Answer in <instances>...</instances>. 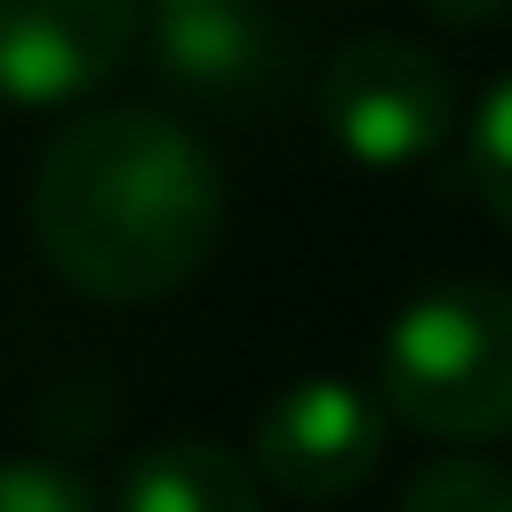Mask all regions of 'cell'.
Wrapping results in <instances>:
<instances>
[{
  "instance_id": "obj_1",
  "label": "cell",
  "mask_w": 512,
  "mask_h": 512,
  "mask_svg": "<svg viewBox=\"0 0 512 512\" xmlns=\"http://www.w3.org/2000/svg\"><path fill=\"white\" fill-rule=\"evenodd\" d=\"M45 260L97 305H156L208 268L223 238V171L171 112H82L30 186Z\"/></svg>"
},
{
  "instance_id": "obj_2",
  "label": "cell",
  "mask_w": 512,
  "mask_h": 512,
  "mask_svg": "<svg viewBox=\"0 0 512 512\" xmlns=\"http://www.w3.org/2000/svg\"><path fill=\"white\" fill-rule=\"evenodd\" d=\"M379 401L453 446L512 438V290L438 282L409 297L379 349Z\"/></svg>"
},
{
  "instance_id": "obj_3",
  "label": "cell",
  "mask_w": 512,
  "mask_h": 512,
  "mask_svg": "<svg viewBox=\"0 0 512 512\" xmlns=\"http://www.w3.org/2000/svg\"><path fill=\"white\" fill-rule=\"evenodd\" d=\"M320 127L364 171H409L453 141L461 97L438 52L409 38H357L320 75Z\"/></svg>"
},
{
  "instance_id": "obj_4",
  "label": "cell",
  "mask_w": 512,
  "mask_h": 512,
  "mask_svg": "<svg viewBox=\"0 0 512 512\" xmlns=\"http://www.w3.org/2000/svg\"><path fill=\"white\" fill-rule=\"evenodd\" d=\"M386 401L349 379H297L253 423V475L297 505H327L372 483L386 461Z\"/></svg>"
},
{
  "instance_id": "obj_5",
  "label": "cell",
  "mask_w": 512,
  "mask_h": 512,
  "mask_svg": "<svg viewBox=\"0 0 512 512\" xmlns=\"http://www.w3.org/2000/svg\"><path fill=\"white\" fill-rule=\"evenodd\" d=\"M141 38V0H0V97L52 112L104 90Z\"/></svg>"
},
{
  "instance_id": "obj_6",
  "label": "cell",
  "mask_w": 512,
  "mask_h": 512,
  "mask_svg": "<svg viewBox=\"0 0 512 512\" xmlns=\"http://www.w3.org/2000/svg\"><path fill=\"white\" fill-rule=\"evenodd\" d=\"M149 60L208 104H260L290 75V38L260 0H141Z\"/></svg>"
},
{
  "instance_id": "obj_7",
  "label": "cell",
  "mask_w": 512,
  "mask_h": 512,
  "mask_svg": "<svg viewBox=\"0 0 512 512\" xmlns=\"http://www.w3.org/2000/svg\"><path fill=\"white\" fill-rule=\"evenodd\" d=\"M119 512H268L253 461L216 438H164L119 468Z\"/></svg>"
},
{
  "instance_id": "obj_8",
  "label": "cell",
  "mask_w": 512,
  "mask_h": 512,
  "mask_svg": "<svg viewBox=\"0 0 512 512\" xmlns=\"http://www.w3.org/2000/svg\"><path fill=\"white\" fill-rule=\"evenodd\" d=\"M461 179L468 193L490 208V216L512 231V75L490 82L483 104L468 112V134H461Z\"/></svg>"
},
{
  "instance_id": "obj_9",
  "label": "cell",
  "mask_w": 512,
  "mask_h": 512,
  "mask_svg": "<svg viewBox=\"0 0 512 512\" xmlns=\"http://www.w3.org/2000/svg\"><path fill=\"white\" fill-rule=\"evenodd\" d=\"M401 512H512V468L498 461H423L401 483Z\"/></svg>"
},
{
  "instance_id": "obj_10",
  "label": "cell",
  "mask_w": 512,
  "mask_h": 512,
  "mask_svg": "<svg viewBox=\"0 0 512 512\" xmlns=\"http://www.w3.org/2000/svg\"><path fill=\"white\" fill-rule=\"evenodd\" d=\"M0 512H104L90 483L52 461H0Z\"/></svg>"
},
{
  "instance_id": "obj_11",
  "label": "cell",
  "mask_w": 512,
  "mask_h": 512,
  "mask_svg": "<svg viewBox=\"0 0 512 512\" xmlns=\"http://www.w3.org/2000/svg\"><path fill=\"white\" fill-rule=\"evenodd\" d=\"M423 8H431L438 23H453V30H483V23H498L512 0H423Z\"/></svg>"
}]
</instances>
